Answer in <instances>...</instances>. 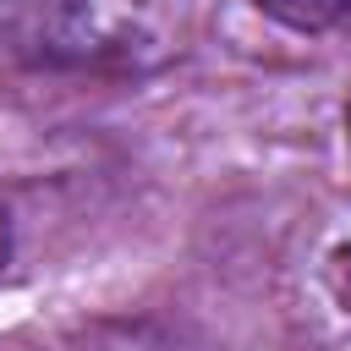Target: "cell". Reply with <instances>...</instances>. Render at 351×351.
Wrapping results in <instances>:
<instances>
[{"mask_svg":"<svg viewBox=\"0 0 351 351\" xmlns=\"http://www.w3.org/2000/svg\"><path fill=\"white\" fill-rule=\"evenodd\" d=\"M176 33L181 0H0V55L38 71H143Z\"/></svg>","mask_w":351,"mask_h":351,"instance_id":"1","label":"cell"},{"mask_svg":"<svg viewBox=\"0 0 351 351\" xmlns=\"http://www.w3.org/2000/svg\"><path fill=\"white\" fill-rule=\"evenodd\" d=\"M329 285H335V296H340L346 313H351V241L335 247V258H329Z\"/></svg>","mask_w":351,"mask_h":351,"instance_id":"3","label":"cell"},{"mask_svg":"<svg viewBox=\"0 0 351 351\" xmlns=\"http://www.w3.org/2000/svg\"><path fill=\"white\" fill-rule=\"evenodd\" d=\"M11 258V214H5V203H0V263Z\"/></svg>","mask_w":351,"mask_h":351,"instance_id":"4","label":"cell"},{"mask_svg":"<svg viewBox=\"0 0 351 351\" xmlns=\"http://www.w3.org/2000/svg\"><path fill=\"white\" fill-rule=\"evenodd\" d=\"M346 121H351V104H346Z\"/></svg>","mask_w":351,"mask_h":351,"instance_id":"5","label":"cell"},{"mask_svg":"<svg viewBox=\"0 0 351 351\" xmlns=\"http://www.w3.org/2000/svg\"><path fill=\"white\" fill-rule=\"evenodd\" d=\"M280 27H291V33H324V27H335L340 16H346V5L351 0H258Z\"/></svg>","mask_w":351,"mask_h":351,"instance_id":"2","label":"cell"}]
</instances>
